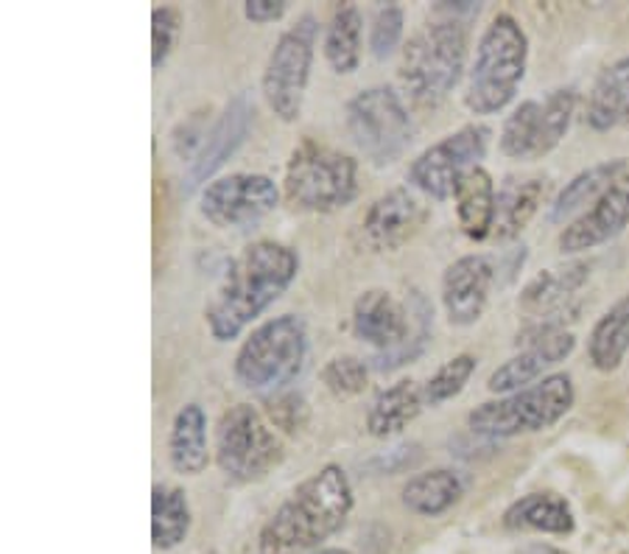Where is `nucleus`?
Instances as JSON below:
<instances>
[{"instance_id":"1","label":"nucleus","mask_w":629,"mask_h":554,"mask_svg":"<svg viewBox=\"0 0 629 554\" xmlns=\"http://www.w3.org/2000/svg\"><path fill=\"white\" fill-rule=\"evenodd\" d=\"M300 272V256L291 247L261 238L249 245L221 274L205 308L207 330L216 341H232L272 308Z\"/></svg>"},{"instance_id":"2","label":"nucleus","mask_w":629,"mask_h":554,"mask_svg":"<svg viewBox=\"0 0 629 554\" xmlns=\"http://www.w3.org/2000/svg\"><path fill=\"white\" fill-rule=\"evenodd\" d=\"M353 485L345 468L325 465L291 490L258 535V554H303L316 548L350 518Z\"/></svg>"},{"instance_id":"3","label":"nucleus","mask_w":629,"mask_h":554,"mask_svg":"<svg viewBox=\"0 0 629 554\" xmlns=\"http://www.w3.org/2000/svg\"><path fill=\"white\" fill-rule=\"evenodd\" d=\"M434 311L420 292L412 303H398L387 289H367L353 303V334L376 348V370L389 372L423 354Z\"/></svg>"},{"instance_id":"4","label":"nucleus","mask_w":629,"mask_h":554,"mask_svg":"<svg viewBox=\"0 0 629 554\" xmlns=\"http://www.w3.org/2000/svg\"><path fill=\"white\" fill-rule=\"evenodd\" d=\"M529 67V37L512 14H498L478 40L467 79L465 104L473 116L507 110L521 90Z\"/></svg>"},{"instance_id":"5","label":"nucleus","mask_w":629,"mask_h":554,"mask_svg":"<svg viewBox=\"0 0 629 554\" xmlns=\"http://www.w3.org/2000/svg\"><path fill=\"white\" fill-rule=\"evenodd\" d=\"M467 25L456 18L431 20L403 48L400 85L423 107L445 101L465 76Z\"/></svg>"},{"instance_id":"6","label":"nucleus","mask_w":629,"mask_h":554,"mask_svg":"<svg viewBox=\"0 0 629 554\" xmlns=\"http://www.w3.org/2000/svg\"><path fill=\"white\" fill-rule=\"evenodd\" d=\"M308 359V328L297 314L267 319L238 348L232 372L249 392L278 395L303 372Z\"/></svg>"},{"instance_id":"7","label":"nucleus","mask_w":629,"mask_h":554,"mask_svg":"<svg viewBox=\"0 0 629 554\" xmlns=\"http://www.w3.org/2000/svg\"><path fill=\"white\" fill-rule=\"evenodd\" d=\"M576 390L571 376L554 372L538 384L487 401L467 414V428L485 439H512L557 426L574 409Z\"/></svg>"},{"instance_id":"8","label":"nucleus","mask_w":629,"mask_h":554,"mask_svg":"<svg viewBox=\"0 0 629 554\" xmlns=\"http://www.w3.org/2000/svg\"><path fill=\"white\" fill-rule=\"evenodd\" d=\"M285 199L305 214H333L350 205L358 194V165L316 141H303L285 165Z\"/></svg>"},{"instance_id":"9","label":"nucleus","mask_w":629,"mask_h":554,"mask_svg":"<svg viewBox=\"0 0 629 554\" xmlns=\"http://www.w3.org/2000/svg\"><path fill=\"white\" fill-rule=\"evenodd\" d=\"M283 443L252 403L227 409L213 432V457L218 470L236 485H249L283 463Z\"/></svg>"},{"instance_id":"10","label":"nucleus","mask_w":629,"mask_h":554,"mask_svg":"<svg viewBox=\"0 0 629 554\" xmlns=\"http://www.w3.org/2000/svg\"><path fill=\"white\" fill-rule=\"evenodd\" d=\"M345 123L350 141L372 165L383 169L409 152L414 141V121L400 93L389 85H372L347 101Z\"/></svg>"},{"instance_id":"11","label":"nucleus","mask_w":629,"mask_h":554,"mask_svg":"<svg viewBox=\"0 0 629 554\" xmlns=\"http://www.w3.org/2000/svg\"><path fill=\"white\" fill-rule=\"evenodd\" d=\"M316 37H319V20L305 12L303 18H297V23L280 34L267 67H263V98H267L269 110L283 123H294L303 116Z\"/></svg>"},{"instance_id":"12","label":"nucleus","mask_w":629,"mask_h":554,"mask_svg":"<svg viewBox=\"0 0 629 554\" xmlns=\"http://www.w3.org/2000/svg\"><path fill=\"white\" fill-rule=\"evenodd\" d=\"M576 101V87H557L545 98H529L514 107L501 127V152L512 160H543L568 134Z\"/></svg>"},{"instance_id":"13","label":"nucleus","mask_w":629,"mask_h":554,"mask_svg":"<svg viewBox=\"0 0 629 554\" xmlns=\"http://www.w3.org/2000/svg\"><path fill=\"white\" fill-rule=\"evenodd\" d=\"M490 138L492 132L485 123H467V127L445 134L409 165V183L414 191L436 202L451 199L467 171L481 165L490 149Z\"/></svg>"},{"instance_id":"14","label":"nucleus","mask_w":629,"mask_h":554,"mask_svg":"<svg viewBox=\"0 0 629 554\" xmlns=\"http://www.w3.org/2000/svg\"><path fill=\"white\" fill-rule=\"evenodd\" d=\"M280 202V191L267 174H247L238 171L230 177H218L202 188L199 210L218 230H236V227L258 225L274 214Z\"/></svg>"},{"instance_id":"15","label":"nucleus","mask_w":629,"mask_h":554,"mask_svg":"<svg viewBox=\"0 0 629 554\" xmlns=\"http://www.w3.org/2000/svg\"><path fill=\"white\" fill-rule=\"evenodd\" d=\"M431 210L412 188H392L369 205L361 221L364 245L376 252H398L417 236Z\"/></svg>"},{"instance_id":"16","label":"nucleus","mask_w":629,"mask_h":554,"mask_svg":"<svg viewBox=\"0 0 629 554\" xmlns=\"http://www.w3.org/2000/svg\"><path fill=\"white\" fill-rule=\"evenodd\" d=\"M496 283V263L487 256H462L442 274V305L451 325H476L485 317Z\"/></svg>"},{"instance_id":"17","label":"nucleus","mask_w":629,"mask_h":554,"mask_svg":"<svg viewBox=\"0 0 629 554\" xmlns=\"http://www.w3.org/2000/svg\"><path fill=\"white\" fill-rule=\"evenodd\" d=\"M629 227V174H623L594 207L576 216L560 232L557 247L563 256H582L587 250L607 245Z\"/></svg>"},{"instance_id":"18","label":"nucleus","mask_w":629,"mask_h":554,"mask_svg":"<svg viewBox=\"0 0 629 554\" xmlns=\"http://www.w3.org/2000/svg\"><path fill=\"white\" fill-rule=\"evenodd\" d=\"M252 112L254 107L247 93H238V96H232L227 101L218 121L207 129L199 154L191 160L188 171H185V191H196L199 185H205L241 149V143L247 141L249 134Z\"/></svg>"},{"instance_id":"19","label":"nucleus","mask_w":629,"mask_h":554,"mask_svg":"<svg viewBox=\"0 0 629 554\" xmlns=\"http://www.w3.org/2000/svg\"><path fill=\"white\" fill-rule=\"evenodd\" d=\"M574 348L576 339L571 330H560V334L527 341L521 354L512 356V359H507L501 367L492 370L487 390L498 398L527 390V387L538 384V378H543L551 367H557L560 361L568 359L574 354Z\"/></svg>"},{"instance_id":"20","label":"nucleus","mask_w":629,"mask_h":554,"mask_svg":"<svg viewBox=\"0 0 629 554\" xmlns=\"http://www.w3.org/2000/svg\"><path fill=\"white\" fill-rule=\"evenodd\" d=\"M585 121L596 132L629 129V56L612 62L587 93Z\"/></svg>"},{"instance_id":"21","label":"nucleus","mask_w":629,"mask_h":554,"mask_svg":"<svg viewBox=\"0 0 629 554\" xmlns=\"http://www.w3.org/2000/svg\"><path fill=\"white\" fill-rule=\"evenodd\" d=\"M623 174H629L627 160H605V163H596L590 165V169L579 171V174L560 191L557 199L551 202L549 221L551 225H563L571 216H582L587 210V205L594 207Z\"/></svg>"},{"instance_id":"22","label":"nucleus","mask_w":629,"mask_h":554,"mask_svg":"<svg viewBox=\"0 0 629 554\" xmlns=\"http://www.w3.org/2000/svg\"><path fill=\"white\" fill-rule=\"evenodd\" d=\"M456 219H459L462 232H465L470 241H485L492 236V227H496V202L498 191L492 183L490 171L485 165H476L459 180L456 185Z\"/></svg>"},{"instance_id":"23","label":"nucleus","mask_w":629,"mask_h":554,"mask_svg":"<svg viewBox=\"0 0 629 554\" xmlns=\"http://www.w3.org/2000/svg\"><path fill=\"white\" fill-rule=\"evenodd\" d=\"M169 463L182 476H202L210 465L207 414L199 403H185L176 412L169 434Z\"/></svg>"},{"instance_id":"24","label":"nucleus","mask_w":629,"mask_h":554,"mask_svg":"<svg viewBox=\"0 0 629 554\" xmlns=\"http://www.w3.org/2000/svg\"><path fill=\"white\" fill-rule=\"evenodd\" d=\"M423 406H425L423 384H417L412 378H403V381L392 384L389 390L378 392L376 401L369 403L367 409L369 437L376 439L394 437V434H400L403 428H409L414 421H417Z\"/></svg>"},{"instance_id":"25","label":"nucleus","mask_w":629,"mask_h":554,"mask_svg":"<svg viewBox=\"0 0 629 554\" xmlns=\"http://www.w3.org/2000/svg\"><path fill=\"white\" fill-rule=\"evenodd\" d=\"M545 191H549V183L540 177H509L507 183L501 185V191H498L492 238H498V241H512V238L521 236L529 221L538 216L540 205L545 202Z\"/></svg>"},{"instance_id":"26","label":"nucleus","mask_w":629,"mask_h":554,"mask_svg":"<svg viewBox=\"0 0 629 554\" xmlns=\"http://www.w3.org/2000/svg\"><path fill=\"white\" fill-rule=\"evenodd\" d=\"M503 526L514 532H549V535H571L576 526L574 510L557 493H529L509 504L503 512Z\"/></svg>"},{"instance_id":"27","label":"nucleus","mask_w":629,"mask_h":554,"mask_svg":"<svg viewBox=\"0 0 629 554\" xmlns=\"http://www.w3.org/2000/svg\"><path fill=\"white\" fill-rule=\"evenodd\" d=\"M465 496V481L456 474L454 468H434L423 470V474L412 476L405 481L403 504L414 512V515L423 518H440L442 512H448L451 507L459 504V499Z\"/></svg>"},{"instance_id":"28","label":"nucleus","mask_w":629,"mask_h":554,"mask_svg":"<svg viewBox=\"0 0 629 554\" xmlns=\"http://www.w3.org/2000/svg\"><path fill=\"white\" fill-rule=\"evenodd\" d=\"M629 354V294L599 317L587 336V359L599 372H612L623 365Z\"/></svg>"},{"instance_id":"29","label":"nucleus","mask_w":629,"mask_h":554,"mask_svg":"<svg viewBox=\"0 0 629 554\" xmlns=\"http://www.w3.org/2000/svg\"><path fill=\"white\" fill-rule=\"evenodd\" d=\"M361 34H364V18L358 7L353 3H341L333 12L330 23L325 31V59L333 67V74L350 76L356 74L361 65Z\"/></svg>"},{"instance_id":"30","label":"nucleus","mask_w":629,"mask_h":554,"mask_svg":"<svg viewBox=\"0 0 629 554\" xmlns=\"http://www.w3.org/2000/svg\"><path fill=\"white\" fill-rule=\"evenodd\" d=\"M191 532L188 493L171 485H154L152 490V541L158 548L180 546Z\"/></svg>"},{"instance_id":"31","label":"nucleus","mask_w":629,"mask_h":554,"mask_svg":"<svg viewBox=\"0 0 629 554\" xmlns=\"http://www.w3.org/2000/svg\"><path fill=\"white\" fill-rule=\"evenodd\" d=\"M478 359L473 354H459L451 361L440 367L434 376L429 378L423 384V395H425V406H442V403L454 401L456 395H462L470 378L476 376Z\"/></svg>"},{"instance_id":"32","label":"nucleus","mask_w":629,"mask_h":554,"mask_svg":"<svg viewBox=\"0 0 629 554\" xmlns=\"http://www.w3.org/2000/svg\"><path fill=\"white\" fill-rule=\"evenodd\" d=\"M322 384L333 398H356L367 390L369 367L358 356H333L319 372Z\"/></svg>"},{"instance_id":"33","label":"nucleus","mask_w":629,"mask_h":554,"mask_svg":"<svg viewBox=\"0 0 629 554\" xmlns=\"http://www.w3.org/2000/svg\"><path fill=\"white\" fill-rule=\"evenodd\" d=\"M405 12L398 3H383L369 23V51L376 59H389L403 40Z\"/></svg>"},{"instance_id":"34","label":"nucleus","mask_w":629,"mask_h":554,"mask_svg":"<svg viewBox=\"0 0 629 554\" xmlns=\"http://www.w3.org/2000/svg\"><path fill=\"white\" fill-rule=\"evenodd\" d=\"M182 25V12L174 7H158L152 12V67L160 70L165 65V59L171 56L176 43V34H180Z\"/></svg>"},{"instance_id":"35","label":"nucleus","mask_w":629,"mask_h":554,"mask_svg":"<svg viewBox=\"0 0 629 554\" xmlns=\"http://www.w3.org/2000/svg\"><path fill=\"white\" fill-rule=\"evenodd\" d=\"M269 417H272L274 428L294 434L308 423V403L297 392H278L269 398Z\"/></svg>"},{"instance_id":"36","label":"nucleus","mask_w":629,"mask_h":554,"mask_svg":"<svg viewBox=\"0 0 629 554\" xmlns=\"http://www.w3.org/2000/svg\"><path fill=\"white\" fill-rule=\"evenodd\" d=\"M285 9H289L285 0H247V3H243V18H247L249 23L267 25L283 18Z\"/></svg>"},{"instance_id":"37","label":"nucleus","mask_w":629,"mask_h":554,"mask_svg":"<svg viewBox=\"0 0 629 554\" xmlns=\"http://www.w3.org/2000/svg\"><path fill=\"white\" fill-rule=\"evenodd\" d=\"M521 554H563V552H560V548L543 546V543H532V546L521 548Z\"/></svg>"},{"instance_id":"38","label":"nucleus","mask_w":629,"mask_h":554,"mask_svg":"<svg viewBox=\"0 0 629 554\" xmlns=\"http://www.w3.org/2000/svg\"><path fill=\"white\" fill-rule=\"evenodd\" d=\"M314 554H350V552H345V548H319V552Z\"/></svg>"}]
</instances>
